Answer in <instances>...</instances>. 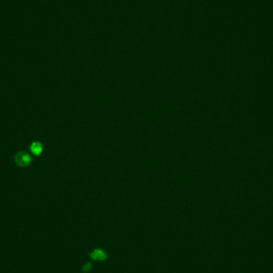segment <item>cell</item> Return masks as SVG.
I'll list each match as a JSON object with an SVG mask.
<instances>
[{"mask_svg":"<svg viewBox=\"0 0 273 273\" xmlns=\"http://www.w3.org/2000/svg\"><path fill=\"white\" fill-rule=\"evenodd\" d=\"M15 164L21 168L28 167L34 161V157L27 151H19L14 156Z\"/></svg>","mask_w":273,"mask_h":273,"instance_id":"1","label":"cell"},{"mask_svg":"<svg viewBox=\"0 0 273 273\" xmlns=\"http://www.w3.org/2000/svg\"><path fill=\"white\" fill-rule=\"evenodd\" d=\"M30 151H31V153L34 155L40 156L42 153L43 146H42V143L40 142V141H33V142L30 144Z\"/></svg>","mask_w":273,"mask_h":273,"instance_id":"2","label":"cell"},{"mask_svg":"<svg viewBox=\"0 0 273 273\" xmlns=\"http://www.w3.org/2000/svg\"><path fill=\"white\" fill-rule=\"evenodd\" d=\"M89 256L94 260H102V261L105 260L106 257H107V255H106L105 252L101 249H95L94 251H93V252H91Z\"/></svg>","mask_w":273,"mask_h":273,"instance_id":"3","label":"cell"}]
</instances>
